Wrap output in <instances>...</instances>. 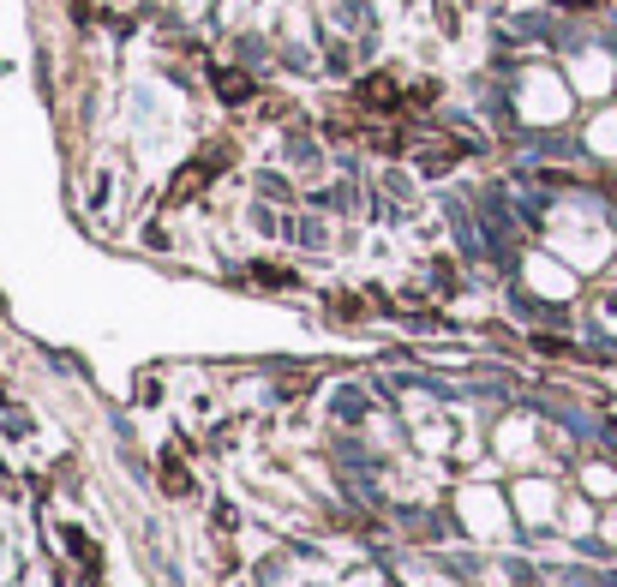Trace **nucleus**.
Listing matches in <instances>:
<instances>
[{
	"label": "nucleus",
	"mask_w": 617,
	"mask_h": 587,
	"mask_svg": "<svg viewBox=\"0 0 617 587\" xmlns=\"http://www.w3.org/2000/svg\"><path fill=\"white\" fill-rule=\"evenodd\" d=\"M360 102H366V108H396L402 90H396L390 78H366V84H360Z\"/></svg>",
	"instance_id": "nucleus-1"
},
{
	"label": "nucleus",
	"mask_w": 617,
	"mask_h": 587,
	"mask_svg": "<svg viewBox=\"0 0 617 587\" xmlns=\"http://www.w3.org/2000/svg\"><path fill=\"white\" fill-rule=\"evenodd\" d=\"M564 6H600V0H564Z\"/></svg>",
	"instance_id": "nucleus-2"
}]
</instances>
